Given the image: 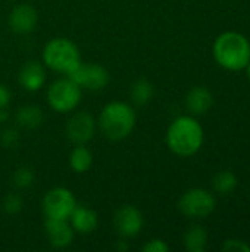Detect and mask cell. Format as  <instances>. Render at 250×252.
<instances>
[{
	"mask_svg": "<svg viewBox=\"0 0 250 252\" xmlns=\"http://www.w3.org/2000/svg\"><path fill=\"white\" fill-rule=\"evenodd\" d=\"M167 145L178 157H192L203 145V128L194 117L181 115L168 127Z\"/></svg>",
	"mask_w": 250,
	"mask_h": 252,
	"instance_id": "obj_1",
	"label": "cell"
},
{
	"mask_svg": "<svg viewBox=\"0 0 250 252\" xmlns=\"http://www.w3.org/2000/svg\"><path fill=\"white\" fill-rule=\"evenodd\" d=\"M183 244L189 252H203L208 245V232L202 226H192L184 233Z\"/></svg>",
	"mask_w": 250,
	"mask_h": 252,
	"instance_id": "obj_17",
	"label": "cell"
},
{
	"mask_svg": "<svg viewBox=\"0 0 250 252\" xmlns=\"http://www.w3.org/2000/svg\"><path fill=\"white\" fill-rule=\"evenodd\" d=\"M16 123L22 128H28V130L37 128L43 123V112L35 105L21 106L16 112Z\"/></svg>",
	"mask_w": 250,
	"mask_h": 252,
	"instance_id": "obj_18",
	"label": "cell"
},
{
	"mask_svg": "<svg viewBox=\"0 0 250 252\" xmlns=\"http://www.w3.org/2000/svg\"><path fill=\"white\" fill-rule=\"evenodd\" d=\"M225 252H250V247L240 239H228L222 245Z\"/></svg>",
	"mask_w": 250,
	"mask_h": 252,
	"instance_id": "obj_23",
	"label": "cell"
},
{
	"mask_svg": "<svg viewBox=\"0 0 250 252\" xmlns=\"http://www.w3.org/2000/svg\"><path fill=\"white\" fill-rule=\"evenodd\" d=\"M96 133V120L87 111L74 114L66 123V137L75 145H85Z\"/></svg>",
	"mask_w": 250,
	"mask_h": 252,
	"instance_id": "obj_9",
	"label": "cell"
},
{
	"mask_svg": "<svg viewBox=\"0 0 250 252\" xmlns=\"http://www.w3.org/2000/svg\"><path fill=\"white\" fill-rule=\"evenodd\" d=\"M21 87L27 92H37L46 83V69L37 61H29L22 65L18 74Z\"/></svg>",
	"mask_w": 250,
	"mask_h": 252,
	"instance_id": "obj_13",
	"label": "cell"
},
{
	"mask_svg": "<svg viewBox=\"0 0 250 252\" xmlns=\"http://www.w3.org/2000/svg\"><path fill=\"white\" fill-rule=\"evenodd\" d=\"M214 103L212 93L205 86H194L189 90L186 96V108L192 115H203L206 114Z\"/></svg>",
	"mask_w": 250,
	"mask_h": 252,
	"instance_id": "obj_15",
	"label": "cell"
},
{
	"mask_svg": "<svg viewBox=\"0 0 250 252\" xmlns=\"http://www.w3.org/2000/svg\"><path fill=\"white\" fill-rule=\"evenodd\" d=\"M34 177H35V174H34V171H32L31 168L21 167V168H18V170L13 173L12 180H13V185H15L16 188H19V189H27V188H29V186L34 183Z\"/></svg>",
	"mask_w": 250,
	"mask_h": 252,
	"instance_id": "obj_21",
	"label": "cell"
},
{
	"mask_svg": "<svg viewBox=\"0 0 250 252\" xmlns=\"http://www.w3.org/2000/svg\"><path fill=\"white\" fill-rule=\"evenodd\" d=\"M46 236L52 247L55 248H66L74 241V229L68 220H56V219H46L44 223Z\"/></svg>",
	"mask_w": 250,
	"mask_h": 252,
	"instance_id": "obj_12",
	"label": "cell"
},
{
	"mask_svg": "<svg viewBox=\"0 0 250 252\" xmlns=\"http://www.w3.org/2000/svg\"><path fill=\"white\" fill-rule=\"evenodd\" d=\"M75 207L77 199L66 188H55L43 198V213L46 219L68 220Z\"/></svg>",
	"mask_w": 250,
	"mask_h": 252,
	"instance_id": "obj_7",
	"label": "cell"
},
{
	"mask_svg": "<svg viewBox=\"0 0 250 252\" xmlns=\"http://www.w3.org/2000/svg\"><path fill=\"white\" fill-rule=\"evenodd\" d=\"M38 21V13L37 10L27 3H21L15 6L7 18L9 28L16 32V34H28L34 31L35 25Z\"/></svg>",
	"mask_w": 250,
	"mask_h": 252,
	"instance_id": "obj_11",
	"label": "cell"
},
{
	"mask_svg": "<svg viewBox=\"0 0 250 252\" xmlns=\"http://www.w3.org/2000/svg\"><path fill=\"white\" fill-rule=\"evenodd\" d=\"M69 223L74 229V232L81 235H88L97 229L99 224V216L94 210L85 205H78L74 208L72 214L69 216Z\"/></svg>",
	"mask_w": 250,
	"mask_h": 252,
	"instance_id": "obj_14",
	"label": "cell"
},
{
	"mask_svg": "<svg viewBox=\"0 0 250 252\" xmlns=\"http://www.w3.org/2000/svg\"><path fill=\"white\" fill-rule=\"evenodd\" d=\"M136 121V112L128 103L113 100L103 106L99 117V128L106 139L119 142L133 133Z\"/></svg>",
	"mask_w": 250,
	"mask_h": 252,
	"instance_id": "obj_3",
	"label": "cell"
},
{
	"mask_svg": "<svg viewBox=\"0 0 250 252\" xmlns=\"http://www.w3.org/2000/svg\"><path fill=\"white\" fill-rule=\"evenodd\" d=\"M237 177L234 173L225 170V171H220L214 180H212V186H214V190L218 193V195H230L236 190L237 188Z\"/></svg>",
	"mask_w": 250,
	"mask_h": 252,
	"instance_id": "obj_20",
	"label": "cell"
},
{
	"mask_svg": "<svg viewBox=\"0 0 250 252\" xmlns=\"http://www.w3.org/2000/svg\"><path fill=\"white\" fill-rule=\"evenodd\" d=\"M215 196L202 188H194L184 192L178 201L181 214L189 219H206L215 210Z\"/></svg>",
	"mask_w": 250,
	"mask_h": 252,
	"instance_id": "obj_6",
	"label": "cell"
},
{
	"mask_svg": "<svg viewBox=\"0 0 250 252\" xmlns=\"http://www.w3.org/2000/svg\"><path fill=\"white\" fill-rule=\"evenodd\" d=\"M66 77L75 81L81 89L90 92H99L109 83V71L100 63H84L80 65Z\"/></svg>",
	"mask_w": 250,
	"mask_h": 252,
	"instance_id": "obj_8",
	"label": "cell"
},
{
	"mask_svg": "<svg viewBox=\"0 0 250 252\" xmlns=\"http://www.w3.org/2000/svg\"><path fill=\"white\" fill-rule=\"evenodd\" d=\"M155 94V87L153 84L146 80V78H139L133 83L130 89V97L134 105L137 106H144L147 105Z\"/></svg>",
	"mask_w": 250,
	"mask_h": 252,
	"instance_id": "obj_19",
	"label": "cell"
},
{
	"mask_svg": "<svg viewBox=\"0 0 250 252\" xmlns=\"http://www.w3.org/2000/svg\"><path fill=\"white\" fill-rule=\"evenodd\" d=\"M141 251L144 252H168L169 247L167 242H164L162 239H152L149 241L146 245H143Z\"/></svg>",
	"mask_w": 250,
	"mask_h": 252,
	"instance_id": "obj_24",
	"label": "cell"
},
{
	"mask_svg": "<svg viewBox=\"0 0 250 252\" xmlns=\"http://www.w3.org/2000/svg\"><path fill=\"white\" fill-rule=\"evenodd\" d=\"M143 214L134 205L121 207L113 217V226L122 238H134L143 229Z\"/></svg>",
	"mask_w": 250,
	"mask_h": 252,
	"instance_id": "obj_10",
	"label": "cell"
},
{
	"mask_svg": "<svg viewBox=\"0 0 250 252\" xmlns=\"http://www.w3.org/2000/svg\"><path fill=\"white\" fill-rule=\"evenodd\" d=\"M1 207H3V210H4L6 214L16 216V214H19L22 211L24 201H22V198L18 193H9V195L4 196Z\"/></svg>",
	"mask_w": 250,
	"mask_h": 252,
	"instance_id": "obj_22",
	"label": "cell"
},
{
	"mask_svg": "<svg viewBox=\"0 0 250 252\" xmlns=\"http://www.w3.org/2000/svg\"><path fill=\"white\" fill-rule=\"evenodd\" d=\"M68 162H69V167H71V170L74 173L84 174L93 165V154L84 145H77L71 151L69 158H68Z\"/></svg>",
	"mask_w": 250,
	"mask_h": 252,
	"instance_id": "obj_16",
	"label": "cell"
},
{
	"mask_svg": "<svg viewBox=\"0 0 250 252\" xmlns=\"http://www.w3.org/2000/svg\"><path fill=\"white\" fill-rule=\"evenodd\" d=\"M212 53L220 66L240 71L250 62V41L240 32L227 31L215 38Z\"/></svg>",
	"mask_w": 250,
	"mask_h": 252,
	"instance_id": "obj_2",
	"label": "cell"
},
{
	"mask_svg": "<svg viewBox=\"0 0 250 252\" xmlns=\"http://www.w3.org/2000/svg\"><path fill=\"white\" fill-rule=\"evenodd\" d=\"M245 69H246V75H248V78L250 80V62L246 65V68H245Z\"/></svg>",
	"mask_w": 250,
	"mask_h": 252,
	"instance_id": "obj_29",
	"label": "cell"
},
{
	"mask_svg": "<svg viewBox=\"0 0 250 252\" xmlns=\"http://www.w3.org/2000/svg\"><path fill=\"white\" fill-rule=\"evenodd\" d=\"M0 140H1V143H3L4 146H13V145H16V142H18V133H16L15 130H12V128L4 130V131L1 133Z\"/></svg>",
	"mask_w": 250,
	"mask_h": 252,
	"instance_id": "obj_25",
	"label": "cell"
},
{
	"mask_svg": "<svg viewBox=\"0 0 250 252\" xmlns=\"http://www.w3.org/2000/svg\"><path fill=\"white\" fill-rule=\"evenodd\" d=\"M10 90L4 84H0V111H6V108L10 103Z\"/></svg>",
	"mask_w": 250,
	"mask_h": 252,
	"instance_id": "obj_26",
	"label": "cell"
},
{
	"mask_svg": "<svg viewBox=\"0 0 250 252\" xmlns=\"http://www.w3.org/2000/svg\"><path fill=\"white\" fill-rule=\"evenodd\" d=\"M81 96L83 89L69 77H63L53 81L47 90V102L50 108L60 114L74 111L80 105Z\"/></svg>",
	"mask_w": 250,
	"mask_h": 252,
	"instance_id": "obj_5",
	"label": "cell"
},
{
	"mask_svg": "<svg viewBox=\"0 0 250 252\" xmlns=\"http://www.w3.org/2000/svg\"><path fill=\"white\" fill-rule=\"evenodd\" d=\"M43 62L47 68L68 75L80 65L81 53L77 44L69 38L56 37L44 46Z\"/></svg>",
	"mask_w": 250,
	"mask_h": 252,
	"instance_id": "obj_4",
	"label": "cell"
},
{
	"mask_svg": "<svg viewBox=\"0 0 250 252\" xmlns=\"http://www.w3.org/2000/svg\"><path fill=\"white\" fill-rule=\"evenodd\" d=\"M116 248H118L119 251H125V250H127V244H125V241H119V242L116 244Z\"/></svg>",
	"mask_w": 250,
	"mask_h": 252,
	"instance_id": "obj_27",
	"label": "cell"
},
{
	"mask_svg": "<svg viewBox=\"0 0 250 252\" xmlns=\"http://www.w3.org/2000/svg\"><path fill=\"white\" fill-rule=\"evenodd\" d=\"M4 118H6V111H0V124L3 123Z\"/></svg>",
	"mask_w": 250,
	"mask_h": 252,
	"instance_id": "obj_28",
	"label": "cell"
}]
</instances>
